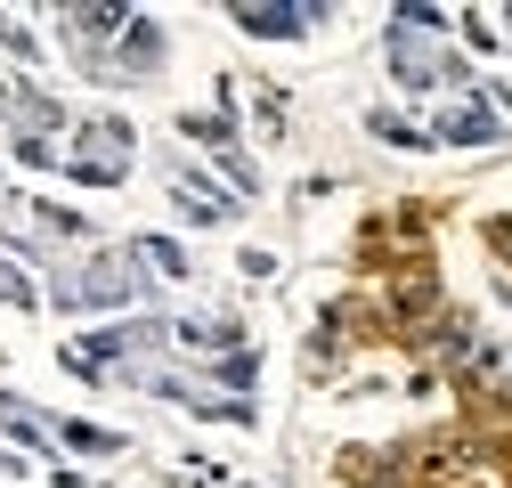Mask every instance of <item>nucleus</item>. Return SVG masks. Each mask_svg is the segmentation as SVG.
Wrapping results in <instances>:
<instances>
[{
  "label": "nucleus",
  "mask_w": 512,
  "mask_h": 488,
  "mask_svg": "<svg viewBox=\"0 0 512 488\" xmlns=\"http://www.w3.org/2000/svg\"><path fill=\"white\" fill-rule=\"evenodd\" d=\"M236 17H244V33H301L309 9H236Z\"/></svg>",
  "instance_id": "nucleus-1"
},
{
  "label": "nucleus",
  "mask_w": 512,
  "mask_h": 488,
  "mask_svg": "<svg viewBox=\"0 0 512 488\" xmlns=\"http://www.w3.org/2000/svg\"><path fill=\"white\" fill-rule=\"evenodd\" d=\"M0 301H33V285H25V277H17L9 261H0Z\"/></svg>",
  "instance_id": "nucleus-2"
}]
</instances>
